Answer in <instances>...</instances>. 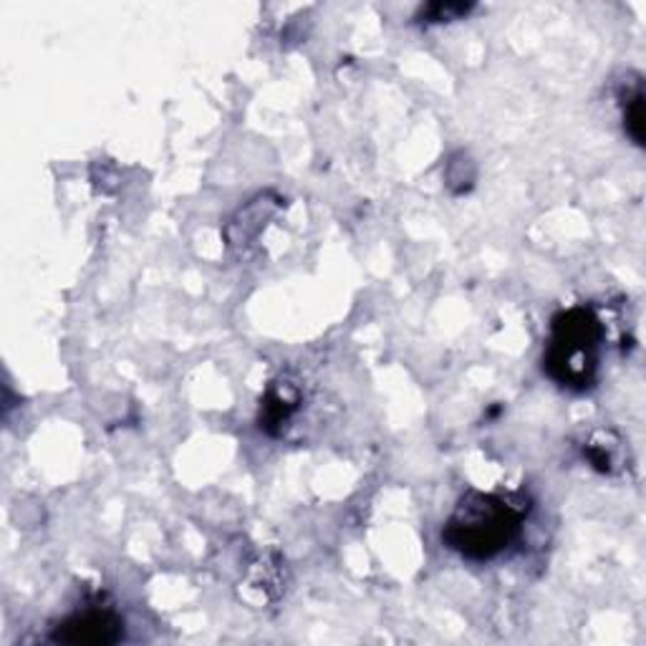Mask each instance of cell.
I'll list each match as a JSON object with an SVG mask.
<instances>
[{
  "label": "cell",
  "instance_id": "3957f363",
  "mask_svg": "<svg viewBox=\"0 0 646 646\" xmlns=\"http://www.w3.org/2000/svg\"><path fill=\"white\" fill-rule=\"evenodd\" d=\"M124 636V618L112 606H86L53 626L56 644H117Z\"/></svg>",
  "mask_w": 646,
  "mask_h": 646
},
{
  "label": "cell",
  "instance_id": "52a82bcc",
  "mask_svg": "<svg viewBox=\"0 0 646 646\" xmlns=\"http://www.w3.org/2000/svg\"><path fill=\"white\" fill-rule=\"evenodd\" d=\"M470 11H473V6H463V3H432L427 8H422L417 21H422V23L455 21V18L467 15Z\"/></svg>",
  "mask_w": 646,
  "mask_h": 646
},
{
  "label": "cell",
  "instance_id": "277c9868",
  "mask_svg": "<svg viewBox=\"0 0 646 646\" xmlns=\"http://www.w3.org/2000/svg\"><path fill=\"white\" fill-rule=\"evenodd\" d=\"M300 404V392L296 384L288 382H276L268 394L263 396L261 404V430L268 432V435H278L290 417H294Z\"/></svg>",
  "mask_w": 646,
  "mask_h": 646
},
{
  "label": "cell",
  "instance_id": "8992f818",
  "mask_svg": "<svg viewBox=\"0 0 646 646\" xmlns=\"http://www.w3.org/2000/svg\"><path fill=\"white\" fill-rule=\"evenodd\" d=\"M622 442H618L614 435L608 432H599L596 437L589 440V445L583 447V455L591 463V467L604 475L616 473L622 467Z\"/></svg>",
  "mask_w": 646,
  "mask_h": 646
},
{
  "label": "cell",
  "instance_id": "7a4b0ae2",
  "mask_svg": "<svg viewBox=\"0 0 646 646\" xmlns=\"http://www.w3.org/2000/svg\"><path fill=\"white\" fill-rule=\"evenodd\" d=\"M606 329L591 306H573L555 314L543 353V369L555 384L586 392L596 384Z\"/></svg>",
  "mask_w": 646,
  "mask_h": 646
},
{
  "label": "cell",
  "instance_id": "6da1fadb",
  "mask_svg": "<svg viewBox=\"0 0 646 646\" xmlns=\"http://www.w3.org/2000/svg\"><path fill=\"white\" fill-rule=\"evenodd\" d=\"M530 512L523 495L470 490L457 500L442 528V541L467 561H493L518 541Z\"/></svg>",
  "mask_w": 646,
  "mask_h": 646
},
{
  "label": "cell",
  "instance_id": "5b68a950",
  "mask_svg": "<svg viewBox=\"0 0 646 646\" xmlns=\"http://www.w3.org/2000/svg\"><path fill=\"white\" fill-rule=\"evenodd\" d=\"M618 104H622L624 129L632 137L634 145L644 147V84L642 76H634V82L618 86Z\"/></svg>",
  "mask_w": 646,
  "mask_h": 646
}]
</instances>
